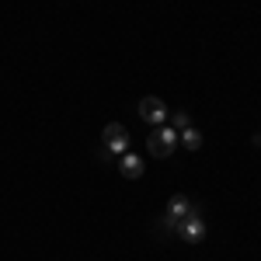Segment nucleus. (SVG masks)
Returning a JSON list of instances; mask_svg holds the SVG:
<instances>
[{"label": "nucleus", "instance_id": "obj_1", "mask_svg": "<svg viewBox=\"0 0 261 261\" xmlns=\"http://www.w3.org/2000/svg\"><path fill=\"white\" fill-rule=\"evenodd\" d=\"M146 150H150L153 157H161V161H171L174 150H178V129H171V125H153V133H150V140H146Z\"/></svg>", "mask_w": 261, "mask_h": 261}, {"label": "nucleus", "instance_id": "obj_2", "mask_svg": "<svg viewBox=\"0 0 261 261\" xmlns=\"http://www.w3.org/2000/svg\"><path fill=\"white\" fill-rule=\"evenodd\" d=\"M101 146H105L112 157H122V153L129 150V133H125V125H122V122H108L105 133H101Z\"/></svg>", "mask_w": 261, "mask_h": 261}, {"label": "nucleus", "instance_id": "obj_3", "mask_svg": "<svg viewBox=\"0 0 261 261\" xmlns=\"http://www.w3.org/2000/svg\"><path fill=\"white\" fill-rule=\"evenodd\" d=\"M195 213V205H192V199L188 195H174V199L167 202V213H164V226L167 230H178L181 220H188Z\"/></svg>", "mask_w": 261, "mask_h": 261}, {"label": "nucleus", "instance_id": "obj_4", "mask_svg": "<svg viewBox=\"0 0 261 261\" xmlns=\"http://www.w3.org/2000/svg\"><path fill=\"white\" fill-rule=\"evenodd\" d=\"M174 233H178L185 244H202V237H205V220L199 216V209H195V213H192L188 220H181Z\"/></svg>", "mask_w": 261, "mask_h": 261}, {"label": "nucleus", "instance_id": "obj_5", "mask_svg": "<svg viewBox=\"0 0 261 261\" xmlns=\"http://www.w3.org/2000/svg\"><path fill=\"white\" fill-rule=\"evenodd\" d=\"M140 119L146 125H164L167 122V105L161 98H143L140 101Z\"/></svg>", "mask_w": 261, "mask_h": 261}, {"label": "nucleus", "instance_id": "obj_6", "mask_svg": "<svg viewBox=\"0 0 261 261\" xmlns=\"http://www.w3.org/2000/svg\"><path fill=\"white\" fill-rule=\"evenodd\" d=\"M143 171H146V164H143L136 153H129V150H125V153L119 157V174H122V178L136 181V178H143Z\"/></svg>", "mask_w": 261, "mask_h": 261}, {"label": "nucleus", "instance_id": "obj_7", "mask_svg": "<svg viewBox=\"0 0 261 261\" xmlns=\"http://www.w3.org/2000/svg\"><path fill=\"white\" fill-rule=\"evenodd\" d=\"M178 146H185V150H192V153H195V150L202 146V133L195 129V125L181 129V133H178Z\"/></svg>", "mask_w": 261, "mask_h": 261}, {"label": "nucleus", "instance_id": "obj_8", "mask_svg": "<svg viewBox=\"0 0 261 261\" xmlns=\"http://www.w3.org/2000/svg\"><path fill=\"white\" fill-rule=\"evenodd\" d=\"M188 125H192V122H188V115H185V112H174V115H171V129H188Z\"/></svg>", "mask_w": 261, "mask_h": 261}]
</instances>
